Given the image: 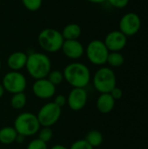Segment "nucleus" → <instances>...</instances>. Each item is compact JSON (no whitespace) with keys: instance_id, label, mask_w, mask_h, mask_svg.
Returning a JSON list of instances; mask_svg holds the SVG:
<instances>
[{"instance_id":"2","label":"nucleus","mask_w":148,"mask_h":149,"mask_svg":"<svg viewBox=\"0 0 148 149\" xmlns=\"http://www.w3.org/2000/svg\"><path fill=\"white\" fill-rule=\"evenodd\" d=\"M25 69L35 80L44 79L51 71V58L43 52H31L28 54Z\"/></svg>"},{"instance_id":"30","label":"nucleus","mask_w":148,"mask_h":149,"mask_svg":"<svg viewBox=\"0 0 148 149\" xmlns=\"http://www.w3.org/2000/svg\"><path fill=\"white\" fill-rule=\"evenodd\" d=\"M51 149H69L67 148L66 147H65V146H63V145H61V144H56V145H54V146H52Z\"/></svg>"},{"instance_id":"9","label":"nucleus","mask_w":148,"mask_h":149,"mask_svg":"<svg viewBox=\"0 0 148 149\" xmlns=\"http://www.w3.org/2000/svg\"><path fill=\"white\" fill-rule=\"evenodd\" d=\"M120 31L126 37L134 36L141 27V19L137 13L128 12L122 16L119 23Z\"/></svg>"},{"instance_id":"3","label":"nucleus","mask_w":148,"mask_h":149,"mask_svg":"<svg viewBox=\"0 0 148 149\" xmlns=\"http://www.w3.org/2000/svg\"><path fill=\"white\" fill-rule=\"evenodd\" d=\"M64 41L65 39L61 31L54 28L43 29L38 36V42L40 48L49 53H55L61 51Z\"/></svg>"},{"instance_id":"28","label":"nucleus","mask_w":148,"mask_h":149,"mask_svg":"<svg viewBox=\"0 0 148 149\" xmlns=\"http://www.w3.org/2000/svg\"><path fill=\"white\" fill-rule=\"evenodd\" d=\"M110 94L112 95V97L115 100H120L123 96V91L121 90V88L118 87V86H115L111 92H110Z\"/></svg>"},{"instance_id":"26","label":"nucleus","mask_w":148,"mask_h":149,"mask_svg":"<svg viewBox=\"0 0 148 149\" xmlns=\"http://www.w3.org/2000/svg\"><path fill=\"white\" fill-rule=\"evenodd\" d=\"M113 7L117 9H123L128 3L130 0H106Z\"/></svg>"},{"instance_id":"34","label":"nucleus","mask_w":148,"mask_h":149,"mask_svg":"<svg viewBox=\"0 0 148 149\" xmlns=\"http://www.w3.org/2000/svg\"><path fill=\"white\" fill-rule=\"evenodd\" d=\"M147 79H148V78H147Z\"/></svg>"},{"instance_id":"10","label":"nucleus","mask_w":148,"mask_h":149,"mask_svg":"<svg viewBox=\"0 0 148 149\" xmlns=\"http://www.w3.org/2000/svg\"><path fill=\"white\" fill-rule=\"evenodd\" d=\"M66 105L72 111L84 109L88 100V94L85 88H72L67 95Z\"/></svg>"},{"instance_id":"5","label":"nucleus","mask_w":148,"mask_h":149,"mask_svg":"<svg viewBox=\"0 0 148 149\" xmlns=\"http://www.w3.org/2000/svg\"><path fill=\"white\" fill-rule=\"evenodd\" d=\"M13 127L18 134L29 137L38 134L41 126L36 114L30 112H24L16 117Z\"/></svg>"},{"instance_id":"14","label":"nucleus","mask_w":148,"mask_h":149,"mask_svg":"<svg viewBox=\"0 0 148 149\" xmlns=\"http://www.w3.org/2000/svg\"><path fill=\"white\" fill-rule=\"evenodd\" d=\"M28 54L24 52L17 51L9 55L7 58V66L10 71L20 72L22 69L25 68L27 62Z\"/></svg>"},{"instance_id":"19","label":"nucleus","mask_w":148,"mask_h":149,"mask_svg":"<svg viewBox=\"0 0 148 149\" xmlns=\"http://www.w3.org/2000/svg\"><path fill=\"white\" fill-rule=\"evenodd\" d=\"M10 107L15 110L23 109L27 103V97L24 93H18L12 94L10 98Z\"/></svg>"},{"instance_id":"29","label":"nucleus","mask_w":148,"mask_h":149,"mask_svg":"<svg viewBox=\"0 0 148 149\" xmlns=\"http://www.w3.org/2000/svg\"><path fill=\"white\" fill-rule=\"evenodd\" d=\"M25 138H26V137H24V136H23V135H21V134H17V138H16V141H15V142H17V143H18V144L23 143V142L24 141Z\"/></svg>"},{"instance_id":"15","label":"nucleus","mask_w":148,"mask_h":149,"mask_svg":"<svg viewBox=\"0 0 148 149\" xmlns=\"http://www.w3.org/2000/svg\"><path fill=\"white\" fill-rule=\"evenodd\" d=\"M116 100L110 93H100L96 101V107L101 113L106 114L111 113L115 107Z\"/></svg>"},{"instance_id":"13","label":"nucleus","mask_w":148,"mask_h":149,"mask_svg":"<svg viewBox=\"0 0 148 149\" xmlns=\"http://www.w3.org/2000/svg\"><path fill=\"white\" fill-rule=\"evenodd\" d=\"M61 51L66 58L72 60L79 59L85 54V47L79 39L65 40Z\"/></svg>"},{"instance_id":"32","label":"nucleus","mask_w":148,"mask_h":149,"mask_svg":"<svg viewBox=\"0 0 148 149\" xmlns=\"http://www.w3.org/2000/svg\"><path fill=\"white\" fill-rule=\"evenodd\" d=\"M4 93H5V90H4V88H3L2 83H0V99L3 96Z\"/></svg>"},{"instance_id":"33","label":"nucleus","mask_w":148,"mask_h":149,"mask_svg":"<svg viewBox=\"0 0 148 149\" xmlns=\"http://www.w3.org/2000/svg\"><path fill=\"white\" fill-rule=\"evenodd\" d=\"M1 68H2V62H1V59H0V70H1Z\"/></svg>"},{"instance_id":"23","label":"nucleus","mask_w":148,"mask_h":149,"mask_svg":"<svg viewBox=\"0 0 148 149\" xmlns=\"http://www.w3.org/2000/svg\"><path fill=\"white\" fill-rule=\"evenodd\" d=\"M24 8L30 11L38 10L43 3V0H21Z\"/></svg>"},{"instance_id":"27","label":"nucleus","mask_w":148,"mask_h":149,"mask_svg":"<svg viewBox=\"0 0 148 149\" xmlns=\"http://www.w3.org/2000/svg\"><path fill=\"white\" fill-rule=\"evenodd\" d=\"M53 102H54L57 106H58L59 107L62 108L64 106L66 105V103H67V98H66V96H65V95H63V94H58V95L55 96Z\"/></svg>"},{"instance_id":"25","label":"nucleus","mask_w":148,"mask_h":149,"mask_svg":"<svg viewBox=\"0 0 148 149\" xmlns=\"http://www.w3.org/2000/svg\"><path fill=\"white\" fill-rule=\"evenodd\" d=\"M69 149H93V148L85 139H80L75 141Z\"/></svg>"},{"instance_id":"1","label":"nucleus","mask_w":148,"mask_h":149,"mask_svg":"<svg viewBox=\"0 0 148 149\" xmlns=\"http://www.w3.org/2000/svg\"><path fill=\"white\" fill-rule=\"evenodd\" d=\"M63 74L64 79L72 88H85L92 79L89 67L81 62L68 64L65 67Z\"/></svg>"},{"instance_id":"6","label":"nucleus","mask_w":148,"mask_h":149,"mask_svg":"<svg viewBox=\"0 0 148 149\" xmlns=\"http://www.w3.org/2000/svg\"><path fill=\"white\" fill-rule=\"evenodd\" d=\"M109 52L104 41L99 39L90 41L85 48V53L87 59L94 65L102 66L106 64Z\"/></svg>"},{"instance_id":"24","label":"nucleus","mask_w":148,"mask_h":149,"mask_svg":"<svg viewBox=\"0 0 148 149\" xmlns=\"http://www.w3.org/2000/svg\"><path fill=\"white\" fill-rule=\"evenodd\" d=\"M26 149H48V148H47V143L37 138L29 142V144L26 147Z\"/></svg>"},{"instance_id":"11","label":"nucleus","mask_w":148,"mask_h":149,"mask_svg":"<svg viewBox=\"0 0 148 149\" xmlns=\"http://www.w3.org/2000/svg\"><path fill=\"white\" fill-rule=\"evenodd\" d=\"M34 96L40 100H49L56 93V86L51 84L46 78L36 79L31 86Z\"/></svg>"},{"instance_id":"18","label":"nucleus","mask_w":148,"mask_h":149,"mask_svg":"<svg viewBox=\"0 0 148 149\" xmlns=\"http://www.w3.org/2000/svg\"><path fill=\"white\" fill-rule=\"evenodd\" d=\"M85 140L94 148L99 147L103 143L104 137H103V134L99 131L91 130L86 134Z\"/></svg>"},{"instance_id":"8","label":"nucleus","mask_w":148,"mask_h":149,"mask_svg":"<svg viewBox=\"0 0 148 149\" xmlns=\"http://www.w3.org/2000/svg\"><path fill=\"white\" fill-rule=\"evenodd\" d=\"M61 113L62 108L51 101L42 106L36 115L41 127H51L58 121Z\"/></svg>"},{"instance_id":"31","label":"nucleus","mask_w":148,"mask_h":149,"mask_svg":"<svg viewBox=\"0 0 148 149\" xmlns=\"http://www.w3.org/2000/svg\"><path fill=\"white\" fill-rule=\"evenodd\" d=\"M89 3H102L104 2H106V0H85Z\"/></svg>"},{"instance_id":"12","label":"nucleus","mask_w":148,"mask_h":149,"mask_svg":"<svg viewBox=\"0 0 148 149\" xmlns=\"http://www.w3.org/2000/svg\"><path fill=\"white\" fill-rule=\"evenodd\" d=\"M104 43L109 52H120L127 43V37L120 30L110 31L105 38Z\"/></svg>"},{"instance_id":"7","label":"nucleus","mask_w":148,"mask_h":149,"mask_svg":"<svg viewBox=\"0 0 148 149\" xmlns=\"http://www.w3.org/2000/svg\"><path fill=\"white\" fill-rule=\"evenodd\" d=\"M2 85L5 92L11 94L24 93L27 86V79L21 72L10 71L3 75Z\"/></svg>"},{"instance_id":"21","label":"nucleus","mask_w":148,"mask_h":149,"mask_svg":"<svg viewBox=\"0 0 148 149\" xmlns=\"http://www.w3.org/2000/svg\"><path fill=\"white\" fill-rule=\"evenodd\" d=\"M46 79L51 83L53 84L55 86L60 85L65 79H64V74L63 72L59 71V70H51L49 74L47 75Z\"/></svg>"},{"instance_id":"16","label":"nucleus","mask_w":148,"mask_h":149,"mask_svg":"<svg viewBox=\"0 0 148 149\" xmlns=\"http://www.w3.org/2000/svg\"><path fill=\"white\" fill-rule=\"evenodd\" d=\"M61 34L65 40L79 39V38L81 36V27L78 24L70 23L63 28Z\"/></svg>"},{"instance_id":"22","label":"nucleus","mask_w":148,"mask_h":149,"mask_svg":"<svg viewBox=\"0 0 148 149\" xmlns=\"http://www.w3.org/2000/svg\"><path fill=\"white\" fill-rule=\"evenodd\" d=\"M38 133V139L45 143H48L52 139L53 136V132L51 128L48 127H41Z\"/></svg>"},{"instance_id":"17","label":"nucleus","mask_w":148,"mask_h":149,"mask_svg":"<svg viewBox=\"0 0 148 149\" xmlns=\"http://www.w3.org/2000/svg\"><path fill=\"white\" fill-rule=\"evenodd\" d=\"M17 134L13 127H3L0 129V143L3 145H10L16 141Z\"/></svg>"},{"instance_id":"4","label":"nucleus","mask_w":148,"mask_h":149,"mask_svg":"<svg viewBox=\"0 0 148 149\" xmlns=\"http://www.w3.org/2000/svg\"><path fill=\"white\" fill-rule=\"evenodd\" d=\"M92 85L99 93H110L117 86V78L113 70L107 66H101L92 76Z\"/></svg>"},{"instance_id":"20","label":"nucleus","mask_w":148,"mask_h":149,"mask_svg":"<svg viewBox=\"0 0 148 149\" xmlns=\"http://www.w3.org/2000/svg\"><path fill=\"white\" fill-rule=\"evenodd\" d=\"M125 62V58L120 52H110L107 57L106 64L111 67H120Z\"/></svg>"}]
</instances>
